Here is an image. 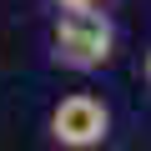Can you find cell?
I'll list each match as a JSON object with an SVG mask.
<instances>
[{
	"mask_svg": "<svg viewBox=\"0 0 151 151\" xmlns=\"http://www.w3.org/2000/svg\"><path fill=\"white\" fill-rule=\"evenodd\" d=\"M50 45H55V60H60V65H70V70H96V65L111 60L116 30H111V20H106L101 10L81 5V10H65V15L55 20Z\"/></svg>",
	"mask_w": 151,
	"mask_h": 151,
	"instance_id": "obj_1",
	"label": "cell"
},
{
	"mask_svg": "<svg viewBox=\"0 0 151 151\" xmlns=\"http://www.w3.org/2000/svg\"><path fill=\"white\" fill-rule=\"evenodd\" d=\"M106 131H111V111H106L96 96H86V91L60 96L55 111H50V136H55L60 146H70V151H91V146H101Z\"/></svg>",
	"mask_w": 151,
	"mask_h": 151,
	"instance_id": "obj_2",
	"label": "cell"
},
{
	"mask_svg": "<svg viewBox=\"0 0 151 151\" xmlns=\"http://www.w3.org/2000/svg\"><path fill=\"white\" fill-rule=\"evenodd\" d=\"M55 5H65V10H81V5H96V0H55Z\"/></svg>",
	"mask_w": 151,
	"mask_h": 151,
	"instance_id": "obj_3",
	"label": "cell"
},
{
	"mask_svg": "<svg viewBox=\"0 0 151 151\" xmlns=\"http://www.w3.org/2000/svg\"><path fill=\"white\" fill-rule=\"evenodd\" d=\"M146 76H151V55H146Z\"/></svg>",
	"mask_w": 151,
	"mask_h": 151,
	"instance_id": "obj_4",
	"label": "cell"
}]
</instances>
